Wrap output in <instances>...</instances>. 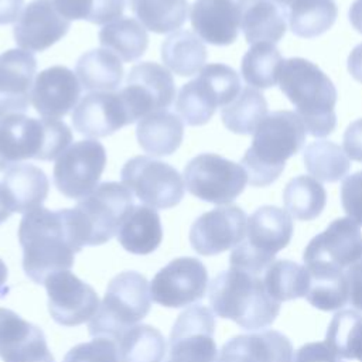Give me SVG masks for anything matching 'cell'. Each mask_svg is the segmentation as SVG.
<instances>
[{"instance_id":"cell-47","label":"cell","mask_w":362,"mask_h":362,"mask_svg":"<svg viewBox=\"0 0 362 362\" xmlns=\"http://www.w3.org/2000/svg\"><path fill=\"white\" fill-rule=\"evenodd\" d=\"M348 281V303L358 311H362V257L349 266L345 272Z\"/></svg>"},{"instance_id":"cell-23","label":"cell","mask_w":362,"mask_h":362,"mask_svg":"<svg viewBox=\"0 0 362 362\" xmlns=\"http://www.w3.org/2000/svg\"><path fill=\"white\" fill-rule=\"evenodd\" d=\"M79 96L81 83L76 75L66 66L54 65L37 75L31 103L42 117L58 119L76 107Z\"/></svg>"},{"instance_id":"cell-13","label":"cell","mask_w":362,"mask_h":362,"mask_svg":"<svg viewBox=\"0 0 362 362\" xmlns=\"http://www.w3.org/2000/svg\"><path fill=\"white\" fill-rule=\"evenodd\" d=\"M105 165L106 150L100 141H75L57 158L54 184L66 198H85L98 187Z\"/></svg>"},{"instance_id":"cell-14","label":"cell","mask_w":362,"mask_h":362,"mask_svg":"<svg viewBox=\"0 0 362 362\" xmlns=\"http://www.w3.org/2000/svg\"><path fill=\"white\" fill-rule=\"evenodd\" d=\"M132 123L147 115L168 107L175 98L173 75L157 62H140L134 65L119 90Z\"/></svg>"},{"instance_id":"cell-3","label":"cell","mask_w":362,"mask_h":362,"mask_svg":"<svg viewBox=\"0 0 362 362\" xmlns=\"http://www.w3.org/2000/svg\"><path fill=\"white\" fill-rule=\"evenodd\" d=\"M279 83L311 136L325 137L335 130L337 89L315 64L300 57L286 59Z\"/></svg>"},{"instance_id":"cell-42","label":"cell","mask_w":362,"mask_h":362,"mask_svg":"<svg viewBox=\"0 0 362 362\" xmlns=\"http://www.w3.org/2000/svg\"><path fill=\"white\" fill-rule=\"evenodd\" d=\"M310 288L307 301L322 311H335L348 303V281L344 273L308 272Z\"/></svg>"},{"instance_id":"cell-4","label":"cell","mask_w":362,"mask_h":362,"mask_svg":"<svg viewBox=\"0 0 362 362\" xmlns=\"http://www.w3.org/2000/svg\"><path fill=\"white\" fill-rule=\"evenodd\" d=\"M262 276L235 267L218 273L209 284L212 311L243 329L270 327L280 313V303L267 294Z\"/></svg>"},{"instance_id":"cell-1","label":"cell","mask_w":362,"mask_h":362,"mask_svg":"<svg viewBox=\"0 0 362 362\" xmlns=\"http://www.w3.org/2000/svg\"><path fill=\"white\" fill-rule=\"evenodd\" d=\"M23 249V270L37 284L74 266L75 253L82 250L72 209L51 211L40 206L24 214L18 226Z\"/></svg>"},{"instance_id":"cell-27","label":"cell","mask_w":362,"mask_h":362,"mask_svg":"<svg viewBox=\"0 0 362 362\" xmlns=\"http://www.w3.org/2000/svg\"><path fill=\"white\" fill-rule=\"evenodd\" d=\"M136 136L146 153L156 157L171 156L182 143L184 123L178 115L167 109L157 110L140 119Z\"/></svg>"},{"instance_id":"cell-16","label":"cell","mask_w":362,"mask_h":362,"mask_svg":"<svg viewBox=\"0 0 362 362\" xmlns=\"http://www.w3.org/2000/svg\"><path fill=\"white\" fill-rule=\"evenodd\" d=\"M208 288V272L197 257H177L160 269L151 283L150 296L154 303L181 308L201 301Z\"/></svg>"},{"instance_id":"cell-35","label":"cell","mask_w":362,"mask_h":362,"mask_svg":"<svg viewBox=\"0 0 362 362\" xmlns=\"http://www.w3.org/2000/svg\"><path fill=\"white\" fill-rule=\"evenodd\" d=\"M137 20L156 34L180 28L188 17V0H127Z\"/></svg>"},{"instance_id":"cell-40","label":"cell","mask_w":362,"mask_h":362,"mask_svg":"<svg viewBox=\"0 0 362 362\" xmlns=\"http://www.w3.org/2000/svg\"><path fill=\"white\" fill-rule=\"evenodd\" d=\"M304 167L313 178L324 182H337L344 178L351 163L342 147L334 141L318 140L310 143L304 150Z\"/></svg>"},{"instance_id":"cell-53","label":"cell","mask_w":362,"mask_h":362,"mask_svg":"<svg viewBox=\"0 0 362 362\" xmlns=\"http://www.w3.org/2000/svg\"><path fill=\"white\" fill-rule=\"evenodd\" d=\"M10 215H11V212H10L8 208L6 206L4 199H3V194H1V189H0V225H1L4 221H7V219L10 218Z\"/></svg>"},{"instance_id":"cell-22","label":"cell","mask_w":362,"mask_h":362,"mask_svg":"<svg viewBox=\"0 0 362 362\" xmlns=\"http://www.w3.org/2000/svg\"><path fill=\"white\" fill-rule=\"evenodd\" d=\"M35 69L37 61L28 51L8 49L0 54V120L28 109Z\"/></svg>"},{"instance_id":"cell-46","label":"cell","mask_w":362,"mask_h":362,"mask_svg":"<svg viewBox=\"0 0 362 362\" xmlns=\"http://www.w3.org/2000/svg\"><path fill=\"white\" fill-rule=\"evenodd\" d=\"M293 362H342L334 349L325 342H310L298 348Z\"/></svg>"},{"instance_id":"cell-15","label":"cell","mask_w":362,"mask_h":362,"mask_svg":"<svg viewBox=\"0 0 362 362\" xmlns=\"http://www.w3.org/2000/svg\"><path fill=\"white\" fill-rule=\"evenodd\" d=\"M214 332V313L202 304L188 307L173 325L165 362H216Z\"/></svg>"},{"instance_id":"cell-41","label":"cell","mask_w":362,"mask_h":362,"mask_svg":"<svg viewBox=\"0 0 362 362\" xmlns=\"http://www.w3.org/2000/svg\"><path fill=\"white\" fill-rule=\"evenodd\" d=\"M325 342L341 361L362 362V314L355 310L338 311L329 322Z\"/></svg>"},{"instance_id":"cell-18","label":"cell","mask_w":362,"mask_h":362,"mask_svg":"<svg viewBox=\"0 0 362 362\" xmlns=\"http://www.w3.org/2000/svg\"><path fill=\"white\" fill-rule=\"evenodd\" d=\"M246 214L236 205L214 208L198 216L189 229V243L202 256L236 247L246 236Z\"/></svg>"},{"instance_id":"cell-26","label":"cell","mask_w":362,"mask_h":362,"mask_svg":"<svg viewBox=\"0 0 362 362\" xmlns=\"http://www.w3.org/2000/svg\"><path fill=\"white\" fill-rule=\"evenodd\" d=\"M0 189L11 214H27L42 206L49 191V181L41 168L18 163L6 168Z\"/></svg>"},{"instance_id":"cell-28","label":"cell","mask_w":362,"mask_h":362,"mask_svg":"<svg viewBox=\"0 0 362 362\" xmlns=\"http://www.w3.org/2000/svg\"><path fill=\"white\" fill-rule=\"evenodd\" d=\"M240 30L249 44H276L287 30V8L273 0H250L245 8Z\"/></svg>"},{"instance_id":"cell-37","label":"cell","mask_w":362,"mask_h":362,"mask_svg":"<svg viewBox=\"0 0 362 362\" xmlns=\"http://www.w3.org/2000/svg\"><path fill=\"white\" fill-rule=\"evenodd\" d=\"M287 212L298 221H311L321 215L327 204V192L320 181L310 175L291 178L283 191Z\"/></svg>"},{"instance_id":"cell-19","label":"cell","mask_w":362,"mask_h":362,"mask_svg":"<svg viewBox=\"0 0 362 362\" xmlns=\"http://www.w3.org/2000/svg\"><path fill=\"white\" fill-rule=\"evenodd\" d=\"M69 27L71 21L57 11L52 0H33L20 14L13 34L24 51L41 52L65 37Z\"/></svg>"},{"instance_id":"cell-10","label":"cell","mask_w":362,"mask_h":362,"mask_svg":"<svg viewBox=\"0 0 362 362\" xmlns=\"http://www.w3.org/2000/svg\"><path fill=\"white\" fill-rule=\"evenodd\" d=\"M184 182L188 192L198 199L225 205L243 192L247 174L238 163L215 153H202L185 165Z\"/></svg>"},{"instance_id":"cell-30","label":"cell","mask_w":362,"mask_h":362,"mask_svg":"<svg viewBox=\"0 0 362 362\" xmlns=\"http://www.w3.org/2000/svg\"><path fill=\"white\" fill-rule=\"evenodd\" d=\"M81 86L89 92H112L122 83L123 65L119 57L107 49L85 52L75 65Z\"/></svg>"},{"instance_id":"cell-25","label":"cell","mask_w":362,"mask_h":362,"mask_svg":"<svg viewBox=\"0 0 362 362\" xmlns=\"http://www.w3.org/2000/svg\"><path fill=\"white\" fill-rule=\"evenodd\" d=\"M216 362H293V345L274 329L236 335L223 344Z\"/></svg>"},{"instance_id":"cell-34","label":"cell","mask_w":362,"mask_h":362,"mask_svg":"<svg viewBox=\"0 0 362 362\" xmlns=\"http://www.w3.org/2000/svg\"><path fill=\"white\" fill-rule=\"evenodd\" d=\"M262 279L267 294L277 303L305 297L310 288L307 267L291 260H274Z\"/></svg>"},{"instance_id":"cell-17","label":"cell","mask_w":362,"mask_h":362,"mask_svg":"<svg viewBox=\"0 0 362 362\" xmlns=\"http://www.w3.org/2000/svg\"><path fill=\"white\" fill-rule=\"evenodd\" d=\"M51 318L64 327L90 321L99 308L95 288L69 270L51 274L44 283Z\"/></svg>"},{"instance_id":"cell-38","label":"cell","mask_w":362,"mask_h":362,"mask_svg":"<svg viewBox=\"0 0 362 362\" xmlns=\"http://www.w3.org/2000/svg\"><path fill=\"white\" fill-rule=\"evenodd\" d=\"M266 116L267 102L264 96L249 86L243 88L240 93L221 110L225 127L236 134H253Z\"/></svg>"},{"instance_id":"cell-7","label":"cell","mask_w":362,"mask_h":362,"mask_svg":"<svg viewBox=\"0 0 362 362\" xmlns=\"http://www.w3.org/2000/svg\"><path fill=\"white\" fill-rule=\"evenodd\" d=\"M293 229L287 211L273 205L260 206L249 216L246 236L229 256L230 267L263 274L274 262L276 253L290 243Z\"/></svg>"},{"instance_id":"cell-2","label":"cell","mask_w":362,"mask_h":362,"mask_svg":"<svg viewBox=\"0 0 362 362\" xmlns=\"http://www.w3.org/2000/svg\"><path fill=\"white\" fill-rule=\"evenodd\" d=\"M305 143V126L296 112L267 113L253 133L250 147L240 160L253 187L273 184L284 170L286 160L297 154Z\"/></svg>"},{"instance_id":"cell-21","label":"cell","mask_w":362,"mask_h":362,"mask_svg":"<svg viewBox=\"0 0 362 362\" xmlns=\"http://www.w3.org/2000/svg\"><path fill=\"white\" fill-rule=\"evenodd\" d=\"M0 358L3 362H55L44 331L0 307Z\"/></svg>"},{"instance_id":"cell-12","label":"cell","mask_w":362,"mask_h":362,"mask_svg":"<svg viewBox=\"0 0 362 362\" xmlns=\"http://www.w3.org/2000/svg\"><path fill=\"white\" fill-rule=\"evenodd\" d=\"M362 257V232L351 218H338L314 236L303 253L308 272L344 273Z\"/></svg>"},{"instance_id":"cell-43","label":"cell","mask_w":362,"mask_h":362,"mask_svg":"<svg viewBox=\"0 0 362 362\" xmlns=\"http://www.w3.org/2000/svg\"><path fill=\"white\" fill-rule=\"evenodd\" d=\"M62 362H119V349L113 339L96 337L72 346Z\"/></svg>"},{"instance_id":"cell-49","label":"cell","mask_w":362,"mask_h":362,"mask_svg":"<svg viewBox=\"0 0 362 362\" xmlns=\"http://www.w3.org/2000/svg\"><path fill=\"white\" fill-rule=\"evenodd\" d=\"M24 0H0V25L18 20Z\"/></svg>"},{"instance_id":"cell-31","label":"cell","mask_w":362,"mask_h":362,"mask_svg":"<svg viewBox=\"0 0 362 362\" xmlns=\"http://www.w3.org/2000/svg\"><path fill=\"white\" fill-rule=\"evenodd\" d=\"M161 59L174 74L191 76L205 66L206 48L197 34L178 30L161 44Z\"/></svg>"},{"instance_id":"cell-44","label":"cell","mask_w":362,"mask_h":362,"mask_svg":"<svg viewBox=\"0 0 362 362\" xmlns=\"http://www.w3.org/2000/svg\"><path fill=\"white\" fill-rule=\"evenodd\" d=\"M339 194L342 208L348 218L362 226V171L345 177Z\"/></svg>"},{"instance_id":"cell-51","label":"cell","mask_w":362,"mask_h":362,"mask_svg":"<svg viewBox=\"0 0 362 362\" xmlns=\"http://www.w3.org/2000/svg\"><path fill=\"white\" fill-rule=\"evenodd\" d=\"M348 16L352 27L362 34V0H355L351 4Z\"/></svg>"},{"instance_id":"cell-5","label":"cell","mask_w":362,"mask_h":362,"mask_svg":"<svg viewBox=\"0 0 362 362\" xmlns=\"http://www.w3.org/2000/svg\"><path fill=\"white\" fill-rule=\"evenodd\" d=\"M72 141V132L58 119L11 115L0 120V171L23 160L49 161Z\"/></svg>"},{"instance_id":"cell-48","label":"cell","mask_w":362,"mask_h":362,"mask_svg":"<svg viewBox=\"0 0 362 362\" xmlns=\"http://www.w3.org/2000/svg\"><path fill=\"white\" fill-rule=\"evenodd\" d=\"M344 150L348 158L362 163V119L352 122L344 133Z\"/></svg>"},{"instance_id":"cell-32","label":"cell","mask_w":362,"mask_h":362,"mask_svg":"<svg viewBox=\"0 0 362 362\" xmlns=\"http://www.w3.org/2000/svg\"><path fill=\"white\" fill-rule=\"evenodd\" d=\"M99 42L122 61L132 62L146 52L148 35L140 21L133 17H122L102 27Z\"/></svg>"},{"instance_id":"cell-11","label":"cell","mask_w":362,"mask_h":362,"mask_svg":"<svg viewBox=\"0 0 362 362\" xmlns=\"http://www.w3.org/2000/svg\"><path fill=\"white\" fill-rule=\"evenodd\" d=\"M122 184L144 205L154 209H168L178 205L184 197L185 182L168 163L136 156L126 161L120 171Z\"/></svg>"},{"instance_id":"cell-45","label":"cell","mask_w":362,"mask_h":362,"mask_svg":"<svg viewBox=\"0 0 362 362\" xmlns=\"http://www.w3.org/2000/svg\"><path fill=\"white\" fill-rule=\"evenodd\" d=\"M57 11L66 20L95 23L98 0H52Z\"/></svg>"},{"instance_id":"cell-36","label":"cell","mask_w":362,"mask_h":362,"mask_svg":"<svg viewBox=\"0 0 362 362\" xmlns=\"http://www.w3.org/2000/svg\"><path fill=\"white\" fill-rule=\"evenodd\" d=\"M119 362H163L167 354L164 335L153 325L137 324L117 341Z\"/></svg>"},{"instance_id":"cell-9","label":"cell","mask_w":362,"mask_h":362,"mask_svg":"<svg viewBox=\"0 0 362 362\" xmlns=\"http://www.w3.org/2000/svg\"><path fill=\"white\" fill-rule=\"evenodd\" d=\"M240 90V79L233 68L208 64L195 79L181 86L175 109L188 126H202L209 122L216 107L229 105Z\"/></svg>"},{"instance_id":"cell-54","label":"cell","mask_w":362,"mask_h":362,"mask_svg":"<svg viewBox=\"0 0 362 362\" xmlns=\"http://www.w3.org/2000/svg\"><path fill=\"white\" fill-rule=\"evenodd\" d=\"M273 1H276L279 6H281V7H284V8H287L291 3H294L296 0H273Z\"/></svg>"},{"instance_id":"cell-39","label":"cell","mask_w":362,"mask_h":362,"mask_svg":"<svg viewBox=\"0 0 362 362\" xmlns=\"http://www.w3.org/2000/svg\"><path fill=\"white\" fill-rule=\"evenodd\" d=\"M284 59L272 42H256L242 58L240 72L250 86L267 89L277 83Z\"/></svg>"},{"instance_id":"cell-29","label":"cell","mask_w":362,"mask_h":362,"mask_svg":"<svg viewBox=\"0 0 362 362\" xmlns=\"http://www.w3.org/2000/svg\"><path fill=\"white\" fill-rule=\"evenodd\" d=\"M117 240L122 247L133 255H148L163 240L160 215L147 205H134L119 229Z\"/></svg>"},{"instance_id":"cell-52","label":"cell","mask_w":362,"mask_h":362,"mask_svg":"<svg viewBox=\"0 0 362 362\" xmlns=\"http://www.w3.org/2000/svg\"><path fill=\"white\" fill-rule=\"evenodd\" d=\"M7 277H8L7 266H6V263L0 259V297H1V298H3V297L7 294V291H8V288H7V286H6Z\"/></svg>"},{"instance_id":"cell-50","label":"cell","mask_w":362,"mask_h":362,"mask_svg":"<svg viewBox=\"0 0 362 362\" xmlns=\"http://www.w3.org/2000/svg\"><path fill=\"white\" fill-rule=\"evenodd\" d=\"M348 71L355 81L362 83V42L351 51L348 57Z\"/></svg>"},{"instance_id":"cell-24","label":"cell","mask_w":362,"mask_h":362,"mask_svg":"<svg viewBox=\"0 0 362 362\" xmlns=\"http://www.w3.org/2000/svg\"><path fill=\"white\" fill-rule=\"evenodd\" d=\"M74 129L88 137H106L132 124L119 92H89L72 113Z\"/></svg>"},{"instance_id":"cell-33","label":"cell","mask_w":362,"mask_h":362,"mask_svg":"<svg viewBox=\"0 0 362 362\" xmlns=\"http://www.w3.org/2000/svg\"><path fill=\"white\" fill-rule=\"evenodd\" d=\"M338 16L334 0H296L287 8V20L294 35L315 38L328 31Z\"/></svg>"},{"instance_id":"cell-8","label":"cell","mask_w":362,"mask_h":362,"mask_svg":"<svg viewBox=\"0 0 362 362\" xmlns=\"http://www.w3.org/2000/svg\"><path fill=\"white\" fill-rule=\"evenodd\" d=\"M133 208V194L126 185L115 181L98 185L75 208H71L82 246L109 242L119 233Z\"/></svg>"},{"instance_id":"cell-6","label":"cell","mask_w":362,"mask_h":362,"mask_svg":"<svg viewBox=\"0 0 362 362\" xmlns=\"http://www.w3.org/2000/svg\"><path fill=\"white\" fill-rule=\"evenodd\" d=\"M150 307L151 296L146 277L133 270L122 272L109 281L105 297L89 321V334L117 342L148 314Z\"/></svg>"},{"instance_id":"cell-20","label":"cell","mask_w":362,"mask_h":362,"mask_svg":"<svg viewBox=\"0 0 362 362\" xmlns=\"http://www.w3.org/2000/svg\"><path fill=\"white\" fill-rule=\"evenodd\" d=\"M250 0H195L191 24L201 40L212 45L235 42L242 27L245 8Z\"/></svg>"}]
</instances>
